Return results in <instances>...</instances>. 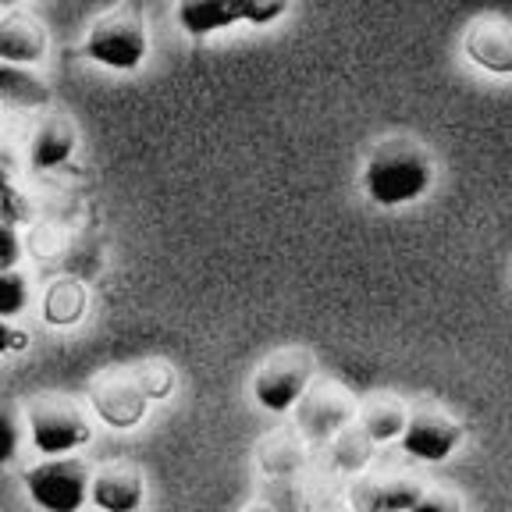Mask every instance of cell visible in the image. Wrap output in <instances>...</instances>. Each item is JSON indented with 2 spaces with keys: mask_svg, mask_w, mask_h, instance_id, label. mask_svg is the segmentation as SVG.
<instances>
[{
  "mask_svg": "<svg viewBox=\"0 0 512 512\" xmlns=\"http://www.w3.org/2000/svg\"><path fill=\"white\" fill-rule=\"evenodd\" d=\"M360 182L377 207H409L434 185V157L413 136H384L370 146Z\"/></svg>",
  "mask_w": 512,
  "mask_h": 512,
  "instance_id": "1",
  "label": "cell"
},
{
  "mask_svg": "<svg viewBox=\"0 0 512 512\" xmlns=\"http://www.w3.org/2000/svg\"><path fill=\"white\" fill-rule=\"evenodd\" d=\"M29 441L40 456H75L93 441L86 409L61 392H40L22 406Z\"/></svg>",
  "mask_w": 512,
  "mask_h": 512,
  "instance_id": "2",
  "label": "cell"
},
{
  "mask_svg": "<svg viewBox=\"0 0 512 512\" xmlns=\"http://www.w3.org/2000/svg\"><path fill=\"white\" fill-rule=\"evenodd\" d=\"M82 54L107 72H139L150 57V32L136 11H111L89 25Z\"/></svg>",
  "mask_w": 512,
  "mask_h": 512,
  "instance_id": "3",
  "label": "cell"
},
{
  "mask_svg": "<svg viewBox=\"0 0 512 512\" xmlns=\"http://www.w3.org/2000/svg\"><path fill=\"white\" fill-rule=\"evenodd\" d=\"M288 15V0H178L175 18L178 29L189 40H207L214 32L232 25L264 29Z\"/></svg>",
  "mask_w": 512,
  "mask_h": 512,
  "instance_id": "4",
  "label": "cell"
},
{
  "mask_svg": "<svg viewBox=\"0 0 512 512\" xmlns=\"http://www.w3.org/2000/svg\"><path fill=\"white\" fill-rule=\"evenodd\" d=\"M89 470L75 456H47L22 473L25 495L43 512H82L89 502Z\"/></svg>",
  "mask_w": 512,
  "mask_h": 512,
  "instance_id": "5",
  "label": "cell"
},
{
  "mask_svg": "<svg viewBox=\"0 0 512 512\" xmlns=\"http://www.w3.org/2000/svg\"><path fill=\"white\" fill-rule=\"evenodd\" d=\"M317 360L306 349H281L253 374V399L267 413H288L313 384Z\"/></svg>",
  "mask_w": 512,
  "mask_h": 512,
  "instance_id": "6",
  "label": "cell"
},
{
  "mask_svg": "<svg viewBox=\"0 0 512 512\" xmlns=\"http://www.w3.org/2000/svg\"><path fill=\"white\" fill-rule=\"evenodd\" d=\"M89 406L114 431L143 424V416L150 413V399L143 395L132 370H107V374L93 377L89 381Z\"/></svg>",
  "mask_w": 512,
  "mask_h": 512,
  "instance_id": "7",
  "label": "cell"
},
{
  "mask_svg": "<svg viewBox=\"0 0 512 512\" xmlns=\"http://www.w3.org/2000/svg\"><path fill=\"white\" fill-rule=\"evenodd\" d=\"M299 431L310 445H328L356 420V402L338 384H310L306 395L296 402Z\"/></svg>",
  "mask_w": 512,
  "mask_h": 512,
  "instance_id": "8",
  "label": "cell"
},
{
  "mask_svg": "<svg viewBox=\"0 0 512 512\" xmlns=\"http://www.w3.org/2000/svg\"><path fill=\"white\" fill-rule=\"evenodd\" d=\"M463 441V427L452 416L438 413V409H416L406 416V427L399 434V445L406 456L420 459V463H445Z\"/></svg>",
  "mask_w": 512,
  "mask_h": 512,
  "instance_id": "9",
  "label": "cell"
},
{
  "mask_svg": "<svg viewBox=\"0 0 512 512\" xmlns=\"http://www.w3.org/2000/svg\"><path fill=\"white\" fill-rule=\"evenodd\" d=\"M463 54L473 68L498 79H512V25L498 18H477L463 32Z\"/></svg>",
  "mask_w": 512,
  "mask_h": 512,
  "instance_id": "10",
  "label": "cell"
},
{
  "mask_svg": "<svg viewBox=\"0 0 512 512\" xmlns=\"http://www.w3.org/2000/svg\"><path fill=\"white\" fill-rule=\"evenodd\" d=\"M146 502V480L136 466H100L89 477V505L100 512H139Z\"/></svg>",
  "mask_w": 512,
  "mask_h": 512,
  "instance_id": "11",
  "label": "cell"
},
{
  "mask_svg": "<svg viewBox=\"0 0 512 512\" xmlns=\"http://www.w3.org/2000/svg\"><path fill=\"white\" fill-rule=\"evenodd\" d=\"M424 495V484L413 477H360L345 491L349 512H406Z\"/></svg>",
  "mask_w": 512,
  "mask_h": 512,
  "instance_id": "12",
  "label": "cell"
},
{
  "mask_svg": "<svg viewBox=\"0 0 512 512\" xmlns=\"http://www.w3.org/2000/svg\"><path fill=\"white\" fill-rule=\"evenodd\" d=\"M50 36L36 15L25 11H8L0 18V64H22V68H36L47 61Z\"/></svg>",
  "mask_w": 512,
  "mask_h": 512,
  "instance_id": "13",
  "label": "cell"
},
{
  "mask_svg": "<svg viewBox=\"0 0 512 512\" xmlns=\"http://www.w3.org/2000/svg\"><path fill=\"white\" fill-rule=\"evenodd\" d=\"M79 146V128L68 114L54 111L36 125L29 139V168L32 171H57L72 160Z\"/></svg>",
  "mask_w": 512,
  "mask_h": 512,
  "instance_id": "14",
  "label": "cell"
},
{
  "mask_svg": "<svg viewBox=\"0 0 512 512\" xmlns=\"http://www.w3.org/2000/svg\"><path fill=\"white\" fill-rule=\"evenodd\" d=\"M86 306H89V292L75 278H54L40 299L43 320H47L50 328H75L86 317Z\"/></svg>",
  "mask_w": 512,
  "mask_h": 512,
  "instance_id": "15",
  "label": "cell"
},
{
  "mask_svg": "<svg viewBox=\"0 0 512 512\" xmlns=\"http://www.w3.org/2000/svg\"><path fill=\"white\" fill-rule=\"evenodd\" d=\"M0 104L36 111L50 104V86L22 64H0Z\"/></svg>",
  "mask_w": 512,
  "mask_h": 512,
  "instance_id": "16",
  "label": "cell"
},
{
  "mask_svg": "<svg viewBox=\"0 0 512 512\" xmlns=\"http://www.w3.org/2000/svg\"><path fill=\"white\" fill-rule=\"evenodd\" d=\"M406 409H402L399 399L392 395H374L370 402H363L356 409V420H360V431L367 434L374 445H384V441H395L406 427Z\"/></svg>",
  "mask_w": 512,
  "mask_h": 512,
  "instance_id": "17",
  "label": "cell"
},
{
  "mask_svg": "<svg viewBox=\"0 0 512 512\" xmlns=\"http://www.w3.org/2000/svg\"><path fill=\"white\" fill-rule=\"evenodd\" d=\"M256 463L264 466L271 477H288V473H296L303 466V448H299L296 438H267L264 445L256 448Z\"/></svg>",
  "mask_w": 512,
  "mask_h": 512,
  "instance_id": "18",
  "label": "cell"
},
{
  "mask_svg": "<svg viewBox=\"0 0 512 512\" xmlns=\"http://www.w3.org/2000/svg\"><path fill=\"white\" fill-rule=\"evenodd\" d=\"M331 441H335V448H331V466H335V470H342V473H363L367 470L374 441H370L360 427H356V431L345 427V431Z\"/></svg>",
  "mask_w": 512,
  "mask_h": 512,
  "instance_id": "19",
  "label": "cell"
},
{
  "mask_svg": "<svg viewBox=\"0 0 512 512\" xmlns=\"http://www.w3.org/2000/svg\"><path fill=\"white\" fill-rule=\"evenodd\" d=\"M25 413L11 395L0 392V466H11L22 452Z\"/></svg>",
  "mask_w": 512,
  "mask_h": 512,
  "instance_id": "20",
  "label": "cell"
},
{
  "mask_svg": "<svg viewBox=\"0 0 512 512\" xmlns=\"http://www.w3.org/2000/svg\"><path fill=\"white\" fill-rule=\"evenodd\" d=\"M32 303V288L29 278L15 271H0V320H15L29 310Z\"/></svg>",
  "mask_w": 512,
  "mask_h": 512,
  "instance_id": "21",
  "label": "cell"
},
{
  "mask_svg": "<svg viewBox=\"0 0 512 512\" xmlns=\"http://www.w3.org/2000/svg\"><path fill=\"white\" fill-rule=\"evenodd\" d=\"M136 381H139V388H143V395L146 399H164V395H171L175 392V367L171 363H164V360H146V363H139L136 370Z\"/></svg>",
  "mask_w": 512,
  "mask_h": 512,
  "instance_id": "22",
  "label": "cell"
},
{
  "mask_svg": "<svg viewBox=\"0 0 512 512\" xmlns=\"http://www.w3.org/2000/svg\"><path fill=\"white\" fill-rule=\"evenodd\" d=\"M22 264V239L11 224H0V271H15Z\"/></svg>",
  "mask_w": 512,
  "mask_h": 512,
  "instance_id": "23",
  "label": "cell"
},
{
  "mask_svg": "<svg viewBox=\"0 0 512 512\" xmlns=\"http://www.w3.org/2000/svg\"><path fill=\"white\" fill-rule=\"evenodd\" d=\"M406 512H459V498L445 495V491H424Z\"/></svg>",
  "mask_w": 512,
  "mask_h": 512,
  "instance_id": "24",
  "label": "cell"
},
{
  "mask_svg": "<svg viewBox=\"0 0 512 512\" xmlns=\"http://www.w3.org/2000/svg\"><path fill=\"white\" fill-rule=\"evenodd\" d=\"M306 512H349V502L342 495H331V491H313Z\"/></svg>",
  "mask_w": 512,
  "mask_h": 512,
  "instance_id": "25",
  "label": "cell"
},
{
  "mask_svg": "<svg viewBox=\"0 0 512 512\" xmlns=\"http://www.w3.org/2000/svg\"><path fill=\"white\" fill-rule=\"evenodd\" d=\"M29 345V335L18 328H11V320H0V356H8V352H22Z\"/></svg>",
  "mask_w": 512,
  "mask_h": 512,
  "instance_id": "26",
  "label": "cell"
},
{
  "mask_svg": "<svg viewBox=\"0 0 512 512\" xmlns=\"http://www.w3.org/2000/svg\"><path fill=\"white\" fill-rule=\"evenodd\" d=\"M242 512H278L274 505H267V502H253V505H246Z\"/></svg>",
  "mask_w": 512,
  "mask_h": 512,
  "instance_id": "27",
  "label": "cell"
},
{
  "mask_svg": "<svg viewBox=\"0 0 512 512\" xmlns=\"http://www.w3.org/2000/svg\"><path fill=\"white\" fill-rule=\"evenodd\" d=\"M18 4H29V0H0V8H18Z\"/></svg>",
  "mask_w": 512,
  "mask_h": 512,
  "instance_id": "28",
  "label": "cell"
}]
</instances>
